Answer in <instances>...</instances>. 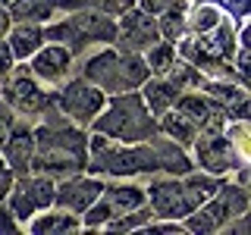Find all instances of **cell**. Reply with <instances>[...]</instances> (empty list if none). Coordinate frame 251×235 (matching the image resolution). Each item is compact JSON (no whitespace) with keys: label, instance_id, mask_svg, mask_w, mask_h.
Returning a JSON list of instances; mask_svg holds the SVG:
<instances>
[{"label":"cell","instance_id":"6da1fadb","mask_svg":"<svg viewBox=\"0 0 251 235\" xmlns=\"http://www.w3.org/2000/svg\"><path fill=\"white\" fill-rule=\"evenodd\" d=\"M154 35H157V28H154L151 16L129 13V16L123 19V38H126L132 47H151V44H154Z\"/></svg>","mask_w":251,"mask_h":235},{"label":"cell","instance_id":"7a4b0ae2","mask_svg":"<svg viewBox=\"0 0 251 235\" xmlns=\"http://www.w3.org/2000/svg\"><path fill=\"white\" fill-rule=\"evenodd\" d=\"M63 107L69 110L73 116H78V119H91V113L100 107V91L94 88H69L66 97H63Z\"/></svg>","mask_w":251,"mask_h":235},{"label":"cell","instance_id":"3957f363","mask_svg":"<svg viewBox=\"0 0 251 235\" xmlns=\"http://www.w3.org/2000/svg\"><path fill=\"white\" fill-rule=\"evenodd\" d=\"M53 198V185L44 182V179H38V182H28V194H16L13 204L19 213H31L35 207H41V204H50Z\"/></svg>","mask_w":251,"mask_h":235},{"label":"cell","instance_id":"277c9868","mask_svg":"<svg viewBox=\"0 0 251 235\" xmlns=\"http://www.w3.org/2000/svg\"><path fill=\"white\" fill-rule=\"evenodd\" d=\"M154 204H157V210H160V213H167V216L182 213V210L188 207V204H185V194H182V188L173 185V182L157 185V188H154Z\"/></svg>","mask_w":251,"mask_h":235},{"label":"cell","instance_id":"5b68a950","mask_svg":"<svg viewBox=\"0 0 251 235\" xmlns=\"http://www.w3.org/2000/svg\"><path fill=\"white\" fill-rule=\"evenodd\" d=\"M35 69H38V75H44V78H60L66 72V50H60V47L44 50L41 57L35 60Z\"/></svg>","mask_w":251,"mask_h":235},{"label":"cell","instance_id":"8992f818","mask_svg":"<svg viewBox=\"0 0 251 235\" xmlns=\"http://www.w3.org/2000/svg\"><path fill=\"white\" fill-rule=\"evenodd\" d=\"M94 198H98V185H91V182H69L60 194V201L66 204V207H75V210H82L85 204L94 201Z\"/></svg>","mask_w":251,"mask_h":235},{"label":"cell","instance_id":"52a82bcc","mask_svg":"<svg viewBox=\"0 0 251 235\" xmlns=\"http://www.w3.org/2000/svg\"><path fill=\"white\" fill-rule=\"evenodd\" d=\"M38 41H41V31L35 25H19L13 31V50L19 53V57H28V53L38 47Z\"/></svg>","mask_w":251,"mask_h":235},{"label":"cell","instance_id":"ba28073f","mask_svg":"<svg viewBox=\"0 0 251 235\" xmlns=\"http://www.w3.org/2000/svg\"><path fill=\"white\" fill-rule=\"evenodd\" d=\"M53 10V0H19V3L13 6V13L19 16V19H47Z\"/></svg>","mask_w":251,"mask_h":235},{"label":"cell","instance_id":"9c48e42d","mask_svg":"<svg viewBox=\"0 0 251 235\" xmlns=\"http://www.w3.org/2000/svg\"><path fill=\"white\" fill-rule=\"evenodd\" d=\"M13 97L19 100V104L25 107V110H35V107H41V104H44V94L38 91L31 82H25V78H22V82H16V88H13Z\"/></svg>","mask_w":251,"mask_h":235},{"label":"cell","instance_id":"30bf717a","mask_svg":"<svg viewBox=\"0 0 251 235\" xmlns=\"http://www.w3.org/2000/svg\"><path fill=\"white\" fill-rule=\"evenodd\" d=\"M220 25V13H217V6H198V10L192 13V28L195 31H207V28H214Z\"/></svg>","mask_w":251,"mask_h":235},{"label":"cell","instance_id":"8fae6325","mask_svg":"<svg viewBox=\"0 0 251 235\" xmlns=\"http://www.w3.org/2000/svg\"><path fill=\"white\" fill-rule=\"evenodd\" d=\"M229 138H232V147L239 151V160L245 163V160H248V125L242 122V119L232 122V125H229Z\"/></svg>","mask_w":251,"mask_h":235},{"label":"cell","instance_id":"7c38bea8","mask_svg":"<svg viewBox=\"0 0 251 235\" xmlns=\"http://www.w3.org/2000/svg\"><path fill=\"white\" fill-rule=\"evenodd\" d=\"M28 135H16L10 144H6V154H10V160L16 163V166H25V160H28Z\"/></svg>","mask_w":251,"mask_h":235},{"label":"cell","instance_id":"4fadbf2b","mask_svg":"<svg viewBox=\"0 0 251 235\" xmlns=\"http://www.w3.org/2000/svg\"><path fill=\"white\" fill-rule=\"evenodd\" d=\"M110 201H116L120 207H138L141 204V191L138 188H110Z\"/></svg>","mask_w":251,"mask_h":235},{"label":"cell","instance_id":"5bb4252c","mask_svg":"<svg viewBox=\"0 0 251 235\" xmlns=\"http://www.w3.org/2000/svg\"><path fill=\"white\" fill-rule=\"evenodd\" d=\"M170 97H176V91L170 88V85H154V88H148V100L160 110V107H167L170 104Z\"/></svg>","mask_w":251,"mask_h":235},{"label":"cell","instance_id":"9a60e30c","mask_svg":"<svg viewBox=\"0 0 251 235\" xmlns=\"http://www.w3.org/2000/svg\"><path fill=\"white\" fill-rule=\"evenodd\" d=\"M75 226V219L73 216H47V219H41V223H35V229L38 232H47V229H73Z\"/></svg>","mask_w":251,"mask_h":235},{"label":"cell","instance_id":"2e32d148","mask_svg":"<svg viewBox=\"0 0 251 235\" xmlns=\"http://www.w3.org/2000/svg\"><path fill=\"white\" fill-rule=\"evenodd\" d=\"M170 57H173V47H170V44L157 47V50H151V66L163 72V69H170Z\"/></svg>","mask_w":251,"mask_h":235},{"label":"cell","instance_id":"e0dca14e","mask_svg":"<svg viewBox=\"0 0 251 235\" xmlns=\"http://www.w3.org/2000/svg\"><path fill=\"white\" fill-rule=\"evenodd\" d=\"M167 129L173 132V135H179L182 141L192 138V125H188V122L182 119V116H176V119H167Z\"/></svg>","mask_w":251,"mask_h":235},{"label":"cell","instance_id":"ac0fdd59","mask_svg":"<svg viewBox=\"0 0 251 235\" xmlns=\"http://www.w3.org/2000/svg\"><path fill=\"white\" fill-rule=\"evenodd\" d=\"M223 3H226V10H229L232 16H235V19H239L242 22V16H245V10H248V0H223Z\"/></svg>","mask_w":251,"mask_h":235},{"label":"cell","instance_id":"d6986e66","mask_svg":"<svg viewBox=\"0 0 251 235\" xmlns=\"http://www.w3.org/2000/svg\"><path fill=\"white\" fill-rule=\"evenodd\" d=\"M104 219H110V207H107V204H100V207H94V210H91L88 223H91V226H98V223H104Z\"/></svg>","mask_w":251,"mask_h":235},{"label":"cell","instance_id":"ffe728a7","mask_svg":"<svg viewBox=\"0 0 251 235\" xmlns=\"http://www.w3.org/2000/svg\"><path fill=\"white\" fill-rule=\"evenodd\" d=\"M6 72H10V50L0 44V78H3Z\"/></svg>","mask_w":251,"mask_h":235},{"label":"cell","instance_id":"44dd1931","mask_svg":"<svg viewBox=\"0 0 251 235\" xmlns=\"http://www.w3.org/2000/svg\"><path fill=\"white\" fill-rule=\"evenodd\" d=\"M6 129H10V113H6V110L0 107V141H3V135H6Z\"/></svg>","mask_w":251,"mask_h":235},{"label":"cell","instance_id":"7402d4cb","mask_svg":"<svg viewBox=\"0 0 251 235\" xmlns=\"http://www.w3.org/2000/svg\"><path fill=\"white\" fill-rule=\"evenodd\" d=\"M6 188H10V172H6L3 166H0V194H3Z\"/></svg>","mask_w":251,"mask_h":235},{"label":"cell","instance_id":"603a6c76","mask_svg":"<svg viewBox=\"0 0 251 235\" xmlns=\"http://www.w3.org/2000/svg\"><path fill=\"white\" fill-rule=\"evenodd\" d=\"M6 25H10V16H6L3 10H0V35H3V31H6Z\"/></svg>","mask_w":251,"mask_h":235}]
</instances>
